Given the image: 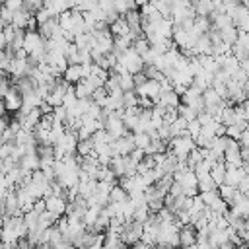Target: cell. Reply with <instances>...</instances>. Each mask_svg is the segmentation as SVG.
<instances>
[{"label":"cell","mask_w":249,"mask_h":249,"mask_svg":"<svg viewBox=\"0 0 249 249\" xmlns=\"http://www.w3.org/2000/svg\"><path fill=\"white\" fill-rule=\"evenodd\" d=\"M185 2H189V4H191V6H193V4H195V2H196V0H185Z\"/></svg>","instance_id":"obj_38"},{"label":"cell","mask_w":249,"mask_h":249,"mask_svg":"<svg viewBox=\"0 0 249 249\" xmlns=\"http://www.w3.org/2000/svg\"><path fill=\"white\" fill-rule=\"evenodd\" d=\"M4 111H6V107H4V99L0 97V119L4 117Z\"/></svg>","instance_id":"obj_34"},{"label":"cell","mask_w":249,"mask_h":249,"mask_svg":"<svg viewBox=\"0 0 249 249\" xmlns=\"http://www.w3.org/2000/svg\"><path fill=\"white\" fill-rule=\"evenodd\" d=\"M196 144L195 140L189 136V134H183V136H173L169 142H167V152L173 154L179 161H185L187 156L191 154V150H195Z\"/></svg>","instance_id":"obj_1"},{"label":"cell","mask_w":249,"mask_h":249,"mask_svg":"<svg viewBox=\"0 0 249 249\" xmlns=\"http://www.w3.org/2000/svg\"><path fill=\"white\" fill-rule=\"evenodd\" d=\"M119 88L123 89V93L124 91H132L134 89V82H132V74H121L119 76Z\"/></svg>","instance_id":"obj_24"},{"label":"cell","mask_w":249,"mask_h":249,"mask_svg":"<svg viewBox=\"0 0 249 249\" xmlns=\"http://www.w3.org/2000/svg\"><path fill=\"white\" fill-rule=\"evenodd\" d=\"M243 169H245V177L249 179V165H243Z\"/></svg>","instance_id":"obj_36"},{"label":"cell","mask_w":249,"mask_h":249,"mask_svg":"<svg viewBox=\"0 0 249 249\" xmlns=\"http://www.w3.org/2000/svg\"><path fill=\"white\" fill-rule=\"evenodd\" d=\"M109 31H111L113 37H123V35H128L130 33V29H128V25H126V21H124L123 16L109 25Z\"/></svg>","instance_id":"obj_13"},{"label":"cell","mask_w":249,"mask_h":249,"mask_svg":"<svg viewBox=\"0 0 249 249\" xmlns=\"http://www.w3.org/2000/svg\"><path fill=\"white\" fill-rule=\"evenodd\" d=\"M123 105H124V107H136V105H138V95H136L134 89L123 93Z\"/></svg>","instance_id":"obj_26"},{"label":"cell","mask_w":249,"mask_h":249,"mask_svg":"<svg viewBox=\"0 0 249 249\" xmlns=\"http://www.w3.org/2000/svg\"><path fill=\"white\" fill-rule=\"evenodd\" d=\"M111 150H113V156H128L132 150H134V142H132V132L115 140L111 144Z\"/></svg>","instance_id":"obj_3"},{"label":"cell","mask_w":249,"mask_h":249,"mask_svg":"<svg viewBox=\"0 0 249 249\" xmlns=\"http://www.w3.org/2000/svg\"><path fill=\"white\" fill-rule=\"evenodd\" d=\"M68 249H78V247H76V245H70V247H68Z\"/></svg>","instance_id":"obj_40"},{"label":"cell","mask_w":249,"mask_h":249,"mask_svg":"<svg viewBox=\"0 0 249 249\" xmlns=\"http://www.w3.org/2000/svg\"><path fill=\"white\" fill-rule=\"evenodd\" d=\"M132 142H134V148L146 150L148 144H150V136H148V132H134L132 134Z\"/></svg>","instance_id":"obj_21"},{"label":"cell","mask_w":249,"mask_h":249,"mask_svg":"<svg viewBox=\"0 0 249 249\" xmlns=\"http://www.w3.org/2000/svg\"><path fill=\"white\" fill-rule=\"evenodd\" d=\"M2 216H4V206H2V202H0V220H2Z\"/></svg>","instance_id":"obj_37"},{"label":"cell","mask_w":249,"mask_h":249,"mask_svg":"<svg viewBox=\"0 0 249 249\" xmlns=\"http://www.w3.org/2000/svg\"><path fill=\"white\" fill-rule=\"evenodd\" d=\"M10 88H12V84H10L6 78H2V80H0V97H4V95L10 91Z\"/></svg>","instance_id":"obj_31"},{"label":"cell","mask_w":249,"mask_h":249,"mask_svg":"<svg viewBox=\"0 0 249 249\" xmlns=\"http://www.w3.org/2000/svg\"><path fill=\"white\" fill-rule=\"evenodd\" d=\"M210 177L216 185H222L224 183V177H226V163L224 161H216L210 169Z\"/></svg>","instance_id":"obj_14"},{"label":"cell","mask_w":249,"mask_h":249,"mask_svg":"<svg viewBox=\"0 0 249 249\" xmlns=\"http://www.w3.org/2000/svg\"><path fill=\"white\" fill-rule=\"evenodd\" d=\"M216 189H218V185L212 181L210 173L198 177V193H208V191H216Z\"/></svg>","instance_id":"obj_18"},{"label":"cell","mask_w":249,"mask_h":249,"mask_svg":"<svg viewBox=\"0 0 249 249\" xmlns=\"http://www.w3.org/2000/svg\"><path fill=\"white\" fill-rule=\"evenodd\" d=\"M132 82H134V89H136V88H140L142 84H146V82H148V78H146V74H144V72H138V74H134V76H132Z\"/></svg>","instance_id":"obj_28"},{"label":"cell","mask_w":249,"mask_h":249,"mask_svg":"<svg viewBox=\"0 0 249 249\" xmlns=\"http://www.w3.org/2000/svg\"><path fill=\"white\" fill-rule=\"evenodd\" d=\"M150 214H152V212L148 210V204L144 202V204L136 206V210H134V216H132V220H134V222H140V224H144V222H148Z\"/></svg>","instance_id":"obj_20"},{"label":"cell","mask_w":249,"mask_h":249,"mask_svg":"<svg viewBox=\"0 0 249 249\" xmlns=\"http://www.w3.org/2000/svg\"><path fill=\"white\" fill-rule=\"evenodd\" d=\"M134 91H136L138 97H150V99L156 103L158 97H160V82H156V80H148L146 84H142V86L136 88Z\"/></svg>","instance_id":"obj_4"},{"label":"cell","mask_w":249,"mask_h":249,"mask_svg":"<svg viewBox=\"0 0 249 249\" xmlns=\"http://www.w3.org/2000/svg\"><path fill=\"white\" fill-rule=\"evenodd\" d=\"M218 249H233V245H231V243H224V245H220Z\"/></svg>","instance_id":"obj_35"},{"label":"cell","mask_w":249,"mask_h":249,"mask_svg":"<svg viewBox=\"0 0 249 249\" xmlns=\"http://www.w3.org/2000/svg\"><path fill=\"white\" fill-rule=\"evenodd\" d=\"M245 179V169L243 167H228L226 165V177H224V183L226 185H231L237 189V185Z\"/></svg>","instance_id":"obj_8"},{"label":"cell","mask_w":249,"mask_h":249,"mask_svg":"<svg viewBox=\"0 0 249 249\" xmlns=\"http://www.w3.org/2000/svg\"><path fill=\"white\" fill-rule=\"evenodd\" d=\"M74 91H76V97H78V99H91L93 86H91L88 80H80V82L74 86Z\"/></svg>","instance_id":"obj_11"},{"label":"cell","mask_w":249,"mask_h":249,"mask_svg":"<svg viewBox=\"0 0 249 249\" xmlns=\"http://www.w3.org/2000/svg\"><path fill=\"white\" fill-rule=\"evenodd\" d=\"M239 146L241 148H249V126L241 132V138H239Z\"/></svg>","instance_id":"obj_32"},{"label":"cell","mask_w":249,"mask_h":249,"mask_svg":"<svg viewBox=\"0 0 249 249\" xmlns=\"http://www.w3.org/2000/svg\"><path fill=\"white\" fill-rule=\"evenodd\" d=\"M202 101H204V109H206V107H212V105L220 103V101H222V97H220L212 88H208V89H204V91H202Z\"/></svg>","instance_id":"obj_17"},{"label":"cell","mask_w":249,"mask_h":249,"mask_svg":"<svg viewBox=\"0 0 249 249\" xmlns=\"http://www.w3.org/2000/svg\"><path fill=\"white\" fill-rule=\"evenodd\" d=\"M195 243H196V230H195L191 224L183 226V228L179 230V247H181V249H189V247H193Z\"/></svg>","instance_id":"obj_7"},{"label":"cell","mask_w":249,"mask_h":249,"mask_svg":"<svg viewBox=\"0 0 249 249\" xmlns=\"http://www.w3.org/2000/svg\"><path fill=\"white\" fill-rule=\"evenodd\" d=\"M6 49V39H4V33L0 31V51H4Z\"/></svg>","instance_id":"obj_33"},{"label":"cell","mask_w":249,"mask_h":249,"mask_svg":"<svg viewBox=\"0 0 249 249\" xmlns=\"http://www.w3.org/2000/svg\"><path fill=\"white\" fill-rule=\"evenodd\" d=\"M62 80L66 84H70V86H76L80 80H84V76H82V64H68L66 70H64V74H62Z\"/></svg>","instance_id":"obj_9"},{"label":"cell","mask_w":249,"mask_h":249,"mask_svg":"<svg viewBox=\"0 0 249 249\" xmlns=\"http://www.w3.org/2000/svg\"><path fill=\"white\" fill-rule=\"evenodd\" d=\"M93 152V142H91V138L89 140H78V144H76V156L78 158H86V156H89Z\"/></svg>","instance_id":"obj_16"},{"label":"cell","mask_w":249,"mask_h":249,"mask_svg":"<svg viewBox=\"0 0 249 249\" xmlns=\"http://www.w3.org/2000/svg\"><path fill=\"white\" fill-rule=\"evenodd\" d=\"M235 193H237V189L231 187V185H226V183L218 185V195H220V198L226 200V202H230V200L235 196Z\"/></svg>","instance_id":"obj_19"},{"label":"cell","mask_w":249,"mask_h":249,"mask_svg":"<svg viewBox=\"0 0 249 249\" xmlns=\"http://www.w3.org/2000/svg\"><path fill=\"white\" fill-rule=\"evenodd\" d=\"M107 95H109V93H107V89L101 86V88L93 89V93H91V101L103 109V105H105V101H107Z\"/></svg>","instance_id":"obj_22"},{"label":"cell","mask_w":249,"mask_h":249,"mask_svg":"<svg viewBox=\"0 0 249 249\" xmlns=\"http://www.w3.org/2000/svg\"><path fill=\"white\" fill-rule=\"evenodd\" d=\"M18 165H19V169L25 171V173H31V171L39 169V156H37V152H33V154H25V156L18 161Z\"/></svg>","instance_id":"obj_10"},{"label":"cell","mask_w":249,"mask_h":249,"mask_svg":"<svg viewBox=\"0 0 249 249\" xmlns=\"http://www.w3.org/2000/svg\"><path fill=\"white\" fill-rule=\"evenodd\" d=\"M23 51L27 54L45 51V39L39 35V31H25V35H23Z\"/></svg>","instance_id":"obj_2"},{"label":"cell","mask_w":249,"mask_h":249,"mask_svg":"<svg viewBox=\"0 0 249 249\" xmlns=\"http://www.w3.org/2000/svg\"><path fill=\"white\" fill-rule=\"evenodd\" d=\"M245 226H249V216H247V218H245Z\"/></svg>","instance_id":"obj_39"},{"label":"cell","mask_w":249,"mask_h":249,"mask_svg":"<svg viewBox=\"0 0 249 249\" xmlns=\"http://www.w3.org/2000/svg\"><path fill=\"white\" fill-rule=\"evenodd\" d=\"M237 191H239V193H241L245 198H249V179H247V177H245V179H243V181L237 185Z\"/></svg>","instance_id":"obj_30"},{"label":"cell","mask_w":249,"mask_h":249,"mask_svg":"<svg viewBox=\"0 0 249 249\" xmlns=\"http://www.w3.org/2000/svg\"><path fill=\"white\" fill-rule=\"evenodd\" d=\"M2 99H4V107H6V111L18 113V111L21 109V103H23V101H21V93H19V91H18L14 86L10 88V91H8V93H6Z\"/></svg>","instance_id":"obj_5"},{"label":"cell","mask_w":249,"mask_h":249,"mask_svg":"<svg viewBox=\"0 0 249 249\" xmlns=\"http://www.w3.org/2000/svg\"><path fill=\"white\" fill-rule=\"evenodd\" d=\"M132 49H134V51H136V53L142 56V54H144V53L150 49V43H148V39L142 35V37H136V39H134V43H132Z\"/></svg>","instance_id":"obj_25"},{"label":"cell","mask_w":249,"mask_h":249,"mask_svg":"<svg viewBox=\"0 0 249 249\" xmlns=\"http://www.w3.org/2000/svg\"><path fill=\"white\" fill-rule=\"evenodd\" d=\"M218 33H220L222 43H226V45H230V47H231V45L237 41V33H239V29H237L235 25H228V27L220 29Z\"/></svg>","instance_id":"obj_12"},{"label":"cell","mask_w":249,"mask_h":249,"mask_svg":"<svg viewBox=\"0 0 249 249\" xmlns=\"http://www.w3.org/2000/svg\"><path fill=\"white\" fill-rule=\"evenodd\" d=\"M177 115H179L181 119H185L187 123H189V121H195V119H196V111H195L193 107H189V105H183V103H181V105L177 107Z\"/></svg>","instance_id":"obj_23"},{"label":"cell","mask_w":249,"mask_h":249,"mask_svg":"<svg viewBox=\"0 0 249 249\" xmlns=\"http://www.w3.org/2000/svg\"><path fill=\"white\" fill-rule=\"evenodd\" d=\"M2 6H6L10 12H19L23 8V0H2Z\"/></svg>","instance_id":"obj_27"},{"label":"cell","mask_w":249,"mask_h":249,"mask_svg":"<svg viewBox=\"0 0 249 249\" xmlns=\"http://www.w3.org/2000/svg\"><path fill=\"white\" fill-rule=\"evenodd\" d=\"M45 210H47L45 198H35V202H33V212H37V214H43Z\"/></svg>","instance_id":"obj_29"},{"label":"cell","mask_w":249,"mask_h":249,"mask_svg":"<svg viewBox=\"0 0 249 249\" xmlns=\"http://www.w3.org/2000/svg\"><path fill=\"white\" fill-rule=\"evenodd\" d=\"M45 204H47V210L56 214V216H64V212H66V198L64 196L49 195V196H45Z\"/></svg>","instance_id":"obj_6"},{"label":"cell","mask_w":249,"mask_h":249,"mask_svg":"<svg viewBox=\"0 0 249 249\" xmlns=\"http://www.w3.org/2000/svg\"><path fill=\"white\" fill-rule=\"evenodd\" d=\"M128 198V195H126V191L117 183V185H113L111 187V191H109V202H124Z\"/></svg>","instance_id":"obj_15"}]
</instances>
